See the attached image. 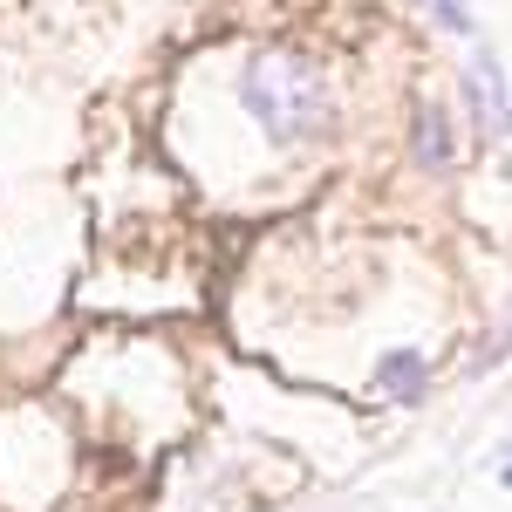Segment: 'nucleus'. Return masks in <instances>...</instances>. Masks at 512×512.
I'll return each instance as SVG.
<instances>
[{
	"mask_svg": "<svg viewBox=\"0 0 512 512\" xmlns=\"http://www.w3.org/2000/svg\"><path fill=\"white\" fill-rule=\"evenodd\" d=\"M246 110L267 123L274 144H308L321 123H328V89H321V69L308 55H287V48H267L246 62V82H239Z\"/></svg>",
	"mask_w": 512,
	"mask_h": 512,
	"instance_id": "1",
	"label": "nucleus"
},
{
	"mask_svg": "<svg viewBox=\"0 0 512 512\" xmlns=\"http://www.w3.org/2000/svg\"><path fill=\"white\" fill-rule=\"evenodd\" d=\"M417 158H424V164H451V123H444L437 103L417 110Z\"/></svg>",
	"mask_w": 512,
	"mask_h": 512,
	"instance_id": "2",
	"label": "nucleus"
},
{
	"mask_svg": "<svg viewBox=\"0 0 512 512\" xmlns=\"http://www.w3.org/2000/svg\"><path fill=\"white\" fill-rule=\"evenodd\" d=\"M383 390L403 396V403H417V396H424V355H390V362H383Z\"/></svg>",
	"mask_w": 512,
	"mask_h": 512,
	"instance_id": "3",
	"label": "nucleus"
},
{
	"mask_svg": "<svg viewBox=\"0 0 512 512\" xmlns=\"http://www.w3.org/2000/svg\"><path fill=\"white\" fill-rule=\"evenodd\" d=\"M472 76H478V96H485V123L499 130V123H506L512 110H506V89H499V69H492V55H478V62H472Z\"/></svg>",
	"mask_w": 512,
	"mask_h": 512,
	"instance_id": "4",
	"label": "nucleus"
},
{
	"mask_svg": "<svg viewBox=\"0 0 512 512\" xmlns=\"http://www.w3.org/2000/svg\"><path fill=\"white\" fill-rule=\"evenodd\" d=\"M506 485H512V451H506Z\"/></svg>",
	"mask_w": 512,
	"mask_h": 512,
	"instance_id": "5",
	"label": "nucleus"
}]
</instances>
